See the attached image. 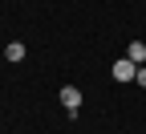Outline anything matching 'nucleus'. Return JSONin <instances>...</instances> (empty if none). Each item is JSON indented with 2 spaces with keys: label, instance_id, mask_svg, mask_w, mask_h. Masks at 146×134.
<instances>
[{
  "label": "nucleus",
  "instance_id": "f257e3e1",
  "mask_svg": "<svg viewBox=\"0 0 146 134\" xmlns=\"http://www.w3.org/2000/svg\"><path fill=\"white\" fill-rule=\"evenodd\" d=\"M110 73H114V81H134V77H138V65L130 61V57H118Z\"/></svg>",
  "mask_w": 146,
  "mask_h": 134
},
{
  "label": "nucleus",
  "instance_id": "f03ea898",
  "mask_svg": "<svg viewBox=\"0 0 146 134\" xmlns=\"http://www.w3.org/2000/svg\"><path fill=\"white\" fill-rule=\"evenodd\" d=\"M57 98H61V106H65L69 114H77V110H81V89H77V85H65Z\"/></svg>",
  "mask_w": 146,
  "mask_h": 134
},
{
  "label": "nucleus",
  "instance_id": "7ed1b4c3",
  "mask_svg": "<svg viewBox=\"0 0 146 134\" xmlns=\"http://www.w3.org/2000/svg\"><path fill=\"white\" fill-rule=\"evenodd\" d=\"M126 57H130L134 65H146V45H142V41H130V49H126Z\"/></svg>",
  "mask_w": 146,
  "mask_h": 134
},
{
  "label": "nucleus",
  "instance_id": "20e7f679",
  "mask_svg": "<svg viewBox=\"0 0 146 134\" xmlns=\"http://www.w3.org/2000/svg\"><path fill=\"white\" fill-rule=\"evenodd\" d=\"M4 57H8V61H25V45H21V41H12V45L4 49Z\"/></svg>",
  "mask_w": 146,
  "mask_h": 134
},
{
  "label": "nucleus",
  "instance_id": "39448f33",
  "mask_svg": "<svg viewBox=\"0 0 146 134\" xmlns=\"http://www.w3.org/2000/svg\"><path fill=\"white\" fill-rule=\"evenodd\" d=\"M134 81H138V85L146 89V65H138V77H134Z\"/></svg>",
  "mask_w": 146,
  "mask_h": 134
}]
</instances>
